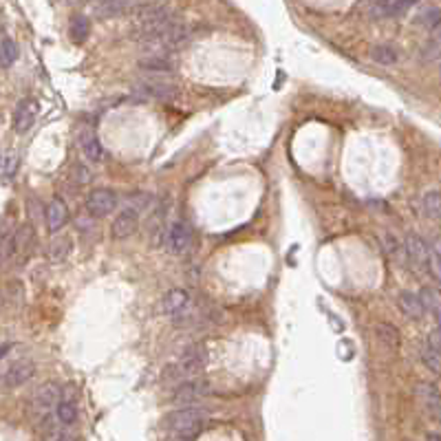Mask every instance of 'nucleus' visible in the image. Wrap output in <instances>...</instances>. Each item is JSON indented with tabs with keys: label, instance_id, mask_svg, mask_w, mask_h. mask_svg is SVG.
Listing matches in <instances>:
<instances>
[{
	"label": "nucleus",
	"instance_id": "f704fd0d",
	"mask_svg": "<svg viewBox=\"0 0 441 441\" xmlns=\"http://www.w3.org/2000/svg\"><path fill=\"white\" fill-rule=\"evenodd\" d=\"M431 252L433 254H439L441 256V236H437L435 241H433V247H431Z\"/></svg>",
	"mask_w": 441,
	"mask_h": 441
},
{
	"label": "nucleus",
	"instance_id": "7ed1b4c3",
	"mask_svg": "<svg viewBox=\"0 0 441 441\" xmlns=\"http://www.w3.org/2000/svg\"><path fill=\"white\" fill-rule=\"evenodd\" d=\"M40 113V104L33 98L20 100L16 111H14V130L16 133H27V130L35 124V117Z\"/></svg>",
	"mask_w": 441,
	"mask_h": 441
},
{
	"label": "nucleus",
	"instance_id": "cd10ccee",
	"mask_svg": "<svg viewBox=\"0 0 441 441\" xmlns=\"http://www.w3.org/2000/svg\"><path fill=\"white\" fill-rule=\"evenodd\" d=\"M5 298L11 307H20L25 300V287H22L20 280H9L5 285Z\"/></svg>",
	"mask_w": 441,
	"mask_h": 441
},
{
	"label": "nucleus",
	"instance_id": "c85d7f7f",
	"mask_svg": "<svg viewBox=\"0 0 441 441\" xmlns=\"http://www.w3.org/2000/svg\"><path fill=\"white\" fill-rule=\"evenodd\" d=\"M422 360H424V364L431 368L433 373L441 375V353L435 351L431 344H426V347L422 349Z\"/></svg>",
	"mask_w": 441,
	"mask_h": 441
},
{
	"label": "nucleus",
	"instance_id": "72a5a7b5",
	"mask_svg": "<svg viewBox=\"0 0 441 441\" xmlns=\"http://www.w3.org/2000/svg\"><path fill=\"white\" fill-rule=\"evenodd\" d=\"M428 344H431V347H433L435 351H439V353H441V329L433 331L431 336H428Z\"/></svg>",
	"mask_w": 441,
	"mask_h": 441
},
{
	"label": "nucleus",
	"instance_id": "a878e982",
	"mask_svg": "<svg viewBox=\"0 0 441 441\" xmlns=\"http://www.w3.org/2000/svg\"><path fill=\"white\" fill-rule=\"evenodd\" d=\"M18 44L9 38V35H5L3 42H0V64H3L5 69H9L11 64L18 60Z\"/></svg>",
	"mask_w": 441,
	"mask_h": 441
},
{
	"label": "nucleus",
	"instance_id": "4be33fe9",
	"mask_svg": "<svg viewBox=\"0 0 441 441\" xmlns=\"http://www.w3.org/2000/svg\"><path fill=\"white\" fill-rule=\"evenodd\" d=\"M139 66L152 71V73H168V71L172 69L170 60L165 55H146V57L139 60Z\"/></svg>",
	"mask_w": 441,
	"mask_h": 441
},
{
	"label": "nucleus",
	"instance_id": "f257e3e1",
	"mask_svg": "<svg viewBox=\"0 0 441 441\" xmlns=\"http://www.w3.org/2000/svg\"><path fill=\"white\" fill-rule=\"evenodd\" d=\"M204 424H206V413L197 406L174 411L165 417V426H168V431L177 437V441H192L197 433L204 428Z\"/></svg>",
	"mask_w": 441,
	"mask_h": 441
},
{
	"label": "nucleus",
	"instance_id": "39448f33",
	"mask_svg": "<svg viewBox=\"0 0 441 441\" xmlns=\"http://www.w3.org/2000/svg\"><path fill=\"white\" fill-rule=\"evenodd\" d=\"M117 208V195L113 190H93L87 199V210L93 217H106Z\"/></svg>",
	"mask_w": 441,
	"mask_h": 441
},
{
	"label": "nucleus",
	"instance_id": "0eeeda50",
	"mask_svg": "<svg viewBox=\"0 0 441 441\" xmlns=\"http://www.w3.org/2000/svg\"><path fill=\"white\" fill-rule=\"evenodd\" d=\"M137 91L148 95V98L161 100V102H170L177 95V84H172V82H168V80L152 78V80H141L137 84Z\"/></svg>",
	"mask_w": 441,
	"mask_h": 441
},
{
	"label": "nucleus",
	"instance_id": "a211bd4d",
	"mask_svg": "<svg viewBox=\"0 0 441 441\" xmlns=\"http://www.w3.org/2000/svg\"><path fill=\"white\" fill-rule=\"evenodd\" d=\"M89 33H91V20L87 16H73L71 18V25H69V35H71V40H73L75 44H82L87 38H89Z\"/></svg>",
	"mask_w": 441,
	"mask_h": 441
},
{
	"label": "nucleus",
	"instance_id": "4468645a",
	"mask_svg": "<svg viewBox=\"0 0 441 441\" xmlns=\"http://www.w3.org/2000/svg\"><path fill=\"white\" fill-rule=\"evenodd\" d=\"M71 249H73V241H71V236L57 234L49 241V247H46V258H49L53 265H60V263H64V260H66V256L71 254Z\"/></svg>",
	"mask_w": 441,
	"mask_h": 441
},
{
	"label": "nucleus",
	"instance_id": "6e6552de",
	"mask_svg": "<svg viewBox=\"0 0 441 441\" xmlns=\"http://www.w3.org/2000/svg\"><path fill=\"white\" fill-rule=\"evenodd\" d=\"M139 228V214L124 208L122 212L117 214L113 225H111V234L113 238H117V241H124V238L133 236Z\"/></svg>",
	"mask_w": 441,
	"mask_h": 441
},
{
	"label": "nucleus",
	"instance_id": "e433bc0d",
	"mask_svg": "<svg viewBox=\"0 0 441 441\" xmlns=\"http://www.w3.org/2000/svg\"><path fill=\"white\" fill-rule=\"evenodd\" d=\"M9 349H11V344H5V347H3V353H0V357H7Z\"/></svg>",
	"mask_w": 441,
	"mask_h": 441
},
{
	"label": "nucleus",
	"instance_id": "9d476101",
	"mask_svg": "<svg viewBox=\"0 0 441 441\" xmlns=\"http://www.w3.org/2000/svg\"><path fill=\"white\" fill-rule=\"evenodd\" d=\"M35 373V364L29 362V360H22V362H16V364H11L5 375H3V384L7 388H18L22 386L25 382H29V379L33 377Z\"/></svg>",
	"mask_w": 441,
	"mask_h": 441
},
{
	"label": "nucleus",
	"instance_id": "7c9ffc66",
	"mask_svg": "<svg viewBox=\"0 0 441 441\" xmlns=\"http://www.w3.org/2000/svg\"><path fill=\"white\" fill-rule=\"evenodd\" d=\"M75 417H78V408H75V404L73 402H60V406H57V420L71 426L75 422Z\"/></svg>",
	"mask_w": 441,
	"mask_h": 441
},
{
	"label": "nucleus",
	"instance_id": "20e7f679",
	"mask_svg": "<svg viewBox=\"0 0 441 441\" xmlns=\"http://www.w3.org/2000/svg\"><path fill=\"white\" fill-rule=\"evenodd\" d=\"M31 406L42 420H46L49 413L53 411V406H60V388L55 384H42L38 390H35Z\"/></svg>",
	"mask_w": 441,
	"mask_h": 441
},
{
	"label": "nucleus",
	"instance_id": "f3484780",
	"mask_svg": "<svg viewBox=\"0 0 441 441\" xmlns=\"http://www.w3.org/2000/svg\"><path fill=\"white\" fill-rule=\"evenodd\" d=\"M188 303H190V298H188V294L183 289H172V291H168L163 296L161 307H163L165 314H170V316L177 318L188 307Z\"/></svg>",
	"mask_w": 441,
	"mask_h": 441
},
{
	"label": "nucleus",
	"instance_id": "aec40b11",
	"mask_svg": "<svg viewBox=\"0 0 441 441\" xmlns=\"http://www.w3.org/2000/svg\"><path fill=\"white\" fill-rule=\"evenodd\" d=\"M135 5H130V3H119V0H109V3H102L95 7V14H98L100 18H117V16H122L126 14L128 9H133Z\"/></svg>",
	"mask_w": 441,
	"mask_h": 441
},
{
	"label": "nucleus",
	"instance_id": "393cba45",
	"mask_svg": "<svg viewBox=\"0 0 441 441\" xmlns=\"http://www.w3.org/2000/svg\"><path fill=\"white\" fill-rule=\"evenodd\" d=\"M422 210L426 217L431 219H441V192L433 190V192H426L422 199Z\"/></svg>",
	"mask_w": 441,
	"mask_h": 441
},
{
	"label": "nucleus",
	"instance_id": "1a4fd4ad",
	"mask_svg": "<svg viewBox=\"0 0 441 441\" xmlns=\"http://www.w3.org/2000/svg\"><path fill=\"white\" fill-rule=\"evenodd\" d=\"M204 395H206V382H201V379H188V382H181L177 386L172 399L177 404H181V406L192 408V404L199 402Z\"/></svg>",
	"mask_w": 441,
	"mask_h": 441
},
{
	"label": "nucleus",
	"instance_id": "4c0bfd02",
	"mask_svg": "<svg viewBox=\"0 0 441 441\" xmlns=\"http://www.w3.org/2000/svg\"><path fill=\"white\" fill-rule=\"evenodd\" d=\"M435 318H437V325H439V329H441V314H439V316H435Z\"/></svg>",
	"mask_w": 441,
	"mask_h": 441
},
{
	"label": "nucleus",
	"instance_id": "bb28decb",
	"mask_svg": "<svg viewBox=\"0 0 441 441\" xmlns=\"http://www.w3.org/2000/svg\"><path fill=\"white\" fill-rule=\"evenodd\" d=\"M371 57L375 60L377 64L388 66V64H395L397 53H395V49H393V46H388V44H377V46H373V49H371Z\"/></svg>",
	"mask_w": 441,
	"mask_h": 441
},
{
	"label": "nucleus",
	"instance_id": "2eb2a0df",
	"mask_svg": "<svg viewBox=\"0 0 441 441\" xmlns=\"http://www.w3.org/2000/svg\"><path fill=\"white\" fill-rule=\"evenodd\" d=\"M80 148H82V154H84V157H87L89 161H93V163H100V161H104V157H106L104 146L100 144V139L95 137L93 130H84V133H82V137H80Z\"/></svg>",
	"mask_w": 441,
	"mask_h": 441
},
{
	"label": "nucleus",
	"instance_id": "473e14b6",
	"mask_svg": "<svg viewBox=\"0 0 441 441\" xmlns=\"http://www.w3.org/2000/svg\"><path fill=\"white\" fill-rule=\"evenodd\" d=\"M384 245H386V249H388L390 254H397L399 247H402V245L395 241V236H393V234H384Z\"/></svg>",
	"mask_w": 441,
	"mask_h": 441
},
{
	"label": "nucleus",
	"instance_id": "2f4dec72",
	"mask_svg": "<svg viewBox=\"0 0 441 441\" xmlns=\"http://www.w3.org/2000/svg\"><path fill=\"white\" fill-rule=\"evenodd\" d=\"M428 269H431L433 278L441 282V256L439 254H431V260H428Z\"/></svg>",
	"mask_w": 441,
	"mask_h": 441
},
{
	"label": "nucleus",
	"instance_id": "423d86ee",
	"mask_svg": "<svg viewBox=\"0 0 441 441\" xmlns=\"http://www.w3.org/2000/svg\"><path fill=\"white\" fill-rule=\"evenodd\" d=\"M190 241H192V230L186 221H174L170 225L168 234H165V245L172 254H183L190 247Z\"/></svg>",
	"mask_w": 441,
	"mask_h": 441
},
{
	"label": "nucleus",
	"instance_id": "5701e85b",
	"mask_svg": "<svg viewBox=\"0 0 441 441\" xmlns=\"http://www.w3.org/2000/svg\"><path fill=\"white\" fill-rule=\"evenodd\" d=\"M420 298H422L426 312H431L433 316H439V314H441V291H439V289H435V287H424V289L420 291Z\"/></svg>",
	"mask_w": 441,
	"mask_h": 441
},
{
	"label": "nucleus",
	"instance_id": "58836bf2",
	"mask_svg": "<svg viewBox=\"0 0 441 441\" xmlns=\"http://www.w3.org/2000/svg\"><path fill=\"white\" fill-rule=\"evenodd\" d=\"M439 73H441V60H439Z\"/></svg>",
	"mask_w": 441,
	"mask_h": 441
},
{
	"label": "nucleus",
	"instance_id": "6ab92c4d",
	"mask_svg": "<svg viewBox=\"0 0 441 441\" xmlns=\"http://www.w3.org/2000/svg\"><path fill=\"white\" fill-rule=\"evenodd\" d=\"M422 60L424 62H439L441 60V27L435 29L431 38H428L426 46L422 49Z\"/></svg>",
	"mask_w": 441,
	"mask_h": 441
},
{
	"label": "nucleus",
	"instance_id": "b1692460",
	"mask_svg": "<svg viewBox=\"0 0 441 441\" xmlns=\"http://www.w3.org/2000/svg\"><path fill=\"white\" fill-rule=\"evenodd\" d=\"M417 25H422L426 29H439L441 27V9L439 7H424L417 16Z\"/></svg>",
	"mask_w": 441,
	"mask_h": 441
},
{
	"label": "nucleus",
	"instance_id": "f03ea898",
	"mask_svg": "<svg viewBox=\"0 0 441 441\" xmlns=\"http://www.w3.org/2000/svg\"><path fill=\"white\" fill-rule=\"evenodd\" d=\"M208 364V349L204 344H192L188 347L186 353L179 360V375H197L199 371H204V366Z\"/></svg>",
	"mask_w": 441,
	"mask_h": 441
},
{
	"label": "nucleus",
	"instance_id": "ddd939ff",
	"mask_svg": "<svg viewBox=\"0 0 441 441\" xmlns=\"http://www.w3.org/2000/svg\"><path fill=\"white\" fill-rule=\"evenodd\" d=\"M44 217H46V225H49V230L55 234L64 228V223L69 221V208L66 204L60 197H55L49 206H46V212H44Z\"/></svg>",
	"mask_w": 441,
	"mask_h": 441
},
{
	"label": "nucleus",
	"instance_id": "dca6fc26",
	"mask_svg": "<svg viewBox=\"0 0 441 441\" xmlns=\"http://www.w3.org/2000/svg\"><path fill=\"white\" fill-rule=\"evenodd\" d=\"M397 303H399V309H402V312L406 314L408 318H413V320H420V318H424V314H426V309H424V303H422L420 294L402 291L399 298H397Z\"/></svg>",
	"mask_w": 441,
	"mask_h": 441
},
{
	"label": "nucleus",
	"instance_id": "c9c22d12",
	"mask_svg": "<svg viewBox=\"0 0 441 441\" xmlns=\"http://www.w3.org/2000/svg\"><path fill=\"white\" fill-rule=\"evenodd\" d=\"M428 441H441V433H431L428 435Z\"/></svg>",
	"mask_w": 441,
	"mask_h": 441
},
{
	"label": "nucleus",
	"instance_id": "c756f323",
	"mask_svg": "<svg viewBox=\"0 0 441 441\" xmlns=\"http://www.w3.org/2000/svg\"><path fill=\"white\" fill-rule=\"evenodd\" d=\"M18 168H20V157L16 152L7 150L5 159H3V177H5V181H11V179L18 174Z\"/></svg>",
	"mask_w": 441,
	"mask_h": 441
},
{
	"label": "nucleus",
	"instance_id": "f8f14e48",
	"mask_svg": "<svg viewBox=\"0 0 441 441\" xmlns=\"http://www.w3.org/2000/svg\"><path fill=\"white\" fill-rule=\"evenodd\" d=\"M411 3H404V0H382V3H373L368 7V14L371 18H397L404 16L411 9Z\"/></svg>",
	"mask_w": 441,
	"mask_h": 441
},
{
	"label": "nucleus",
	"instance_id": "9b49d317",
	"mask_svg": "<svg viewBox=\"0 0 441 441\" xmlns=\"http://www.w3.org/2000/svg\"><path fill=\"white\" fill-rule=\"evenodd\" d=\"M404 249H406L408 258L417 265H426L428 267V260H431V247L426 245V241L422 236H417L415 232L406 234V241H404Z\"/></svg>",
	"mask_w": 441,
	"mask_h": 441
},
{
	"label": "nucleus",
	"instance_id": "412c9836",
	"mask_svg": "<svg viewBox=\"0 0 441 441\" xmlns=\"http://www.w3.org/2000/svg\"><path fill=\"white\" fill-rule=\"evenodd\" d=\"M375 333H377V338H379V342H382L386 349H390V351H395V349L399 347V333H397V329H395V327H393V325H386V323H379V325L375 327Z\"/></svg>",
	"mask_w": 441,
	"mask_h": 441
}]
</instances>
